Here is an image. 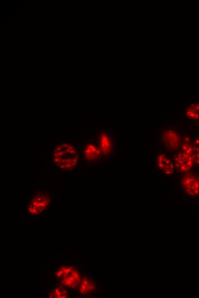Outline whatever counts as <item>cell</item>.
<instances>
[{"mask_svg": "<svg viewBox=\"0 0 199 298\" xmlns=\"http://www.w3.org/2000/svg\"><path fill=\"white\" fill-rule=\"evenodd\" d=\"M68 288L64 285L58 284L54 288L49 291L47 296L49 298H66L69 297Z\"/></svg>", "mask_w": 199, "mask_h": 298, "instance_id": "cell-10", "label": "cell"}, {"mask_svg": "<svg viewBox=\"0 0 199 298\" xmlns=\"http://www.w3.org/2000/svg\"><path fill=\"white\" fill-rule=\"evenodd\" d=\"M97 285L92 279L84 275L82 277L80 285L77 289L78 293L81 296H87V295L93 293L96 290Z\"/></svg>", "mask_w": 199, "mask_h": 298, "instance_id": "cell-9", "label": "cell"}, {"mask_svg": "<svg viewBox=\"0 0 199 298\" xmlns=\"http://www.w3.org/2000/svg\"><path fill=\"white\" fill-rule=\"evenodd\" d=\"M52 200V196L48 193L43 191L37 192L31 197L28 204V213L33 216L42 214L48 208Z\"/></svg>", "mask_w": 199, "mask_h": 298, "instance_id": "cell-3", "label": "cell"}, {"mask_svg": "<svg viewBox=\"0 0 199 298\" xmlns=\"http://www.w3.org/2000/svg\"><path fill=\"white\" fill-rule=\"evenodd\" d=\"M83 152L84 158L87 161L95 163L99 161L103 156L100 146H98L94 142L88 143L84 146Z\"/></svg>", "mask_w": 199, "mask_h": 298, "instance_id": "cell-8", "label": "cell"}, {"mask_svg": "<svg viewBox=\"0 0 199 298\" xmlns=\"http://www.w3.org/2000/svg\"><path fill=\"white\" fill-rule=\"evenodd\" d=\"M183 190L189 196L197 197L199 194V178L194 174H187L182 180Z\"/></svg>", "mask_w": 199, "mask_h": 298, "instance_id": "cell-7", "label": "cell"}, {"mask_svg": "<svg viewBox=\"0 0 199 298\" xmlns=\"http://www.w3.org/2000/svg\"><path fill=\"white\" fill-rule=\"evenodd\" d=\"M172 155L176 171L181 173H185L191 170L195 164L193 151L182 150Z\"/></svg>", "mask_w": 199, "mask_h": 298, "instance_id": "cell-5", "label": "cell"}, {"mask_svg": "<svg viewBox=\"0 0 199 298\" xmlns=\"http://www.w3.org/2000/svg\"><path fill=\"white\" fill-rule=\"evenodd\" d=\"M191 143L193 147L194 163L199 166V139L191 140Z\"/></svg>", "mask_w": 199, "mask_h": 298, "instance_id": "cell-12", "label": "cell"}, {"mask_svg": "<svg viewBox=\"0 0 199 298\" xmlns=\"http://www.w3.org/2000/svg\"><path fill=\"white\" fill-rule=\"evenodd\" d=\"M99 143L104 157H109L116 150L114 139L108 130L102 131L99 134Z\"/></svg>", "mask_w": 199, "mask_h": 298, "instance_id": "cell-6", "label": "cell"}, {"mask_svg": "<svg viewBox=\"0 0 199 298\" xmlns=\"http://www.w3.org/2000/svg\"><path fill=\"white\" fill-rule=\"evenodd\" d=\"M55 277L68 289H78L82 279L80 270L71 266H63L55 273Z\"/></svg>", "mask_w": 199, "mask_h": 298, "instance_id": "cell-2", "label": "cell"}, {"mask_svg": "<svg viewBox=\"0 0 199 298\" xmlns=\"http://www.w3.org/2000/svg\"><path fill=\"white\" fill-rule=\"evenodd\" d=\"M154 164L158 171L168 176L174 174L176 169L170 153L161 150L154 152Z\"/></svg>", "mask_w": 199, "mask_h": 298, "instance_id": "cell-4", "label": "cell"}, {"mask_svg": "<svg viewBox=\"0 0 199 298\" xmlns=\"http://www.w3.org/2000/svg\"><path fill=\"white\" fill-rule=\"evenodd\" d=\"M186 118L192 121L199 120V103H191L184 112Z\"/></svg>", "mask_w": 199, "mask_h": 298, "instance_id": "cell-11", "label": "cell"}, {"mask_svg": "<svg viewBox=\"0 0 199 298\" xmlns=\"http://www.w3.org/2000/svg\"><path fill=\"white\" fill-rule=\"evenodd\" d=\"M158 146L164 151L175 153L181 148L182 138L178 126L161 128L157 138Z\"/></svg>", "mask_w": 199, "mask_h": 298, "instance_id": "cell-1", "label": "cell"}]
</instances>
